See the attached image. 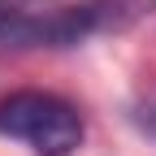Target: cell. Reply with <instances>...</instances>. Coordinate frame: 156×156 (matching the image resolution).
I'll return each mask as SVG.
<instances>
[{
  "label": "cell",
  "instance_id": "1",
  "mask_svg": "<svg viewBox=\"0 0 156 156\" xmlns=\"http://www.w3.org/2000/svg\"><path fill=\"white\" fill-rule=\"evenodd\" d=\"M0 134L35 156H74L83 147V113L52 91H9L0 100Z\"/></svg>",
  "mask_w": 156,
  "mask_h": 156
},
{
  "label": "cell",
  "instance_id": "2",
  "mask_svg": "<svg viewBox=\"0 0 156 156\" xmlns=\"http://www.w3.org/2000/svg\"><path fill=\"white\" fill-rule=\"evenodd\" d=\"M134 122H139V130H147L152 139H156V100H147L139 113H134Z\"/></svg>",
  "mask_w": 156,
  "mask_h": 156
}]
</instances>
